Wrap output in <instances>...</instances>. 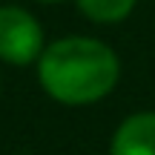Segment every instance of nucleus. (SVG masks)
Segmentation results:
<instances>
[{"instance_id": "nucleus-3", "label": "nucleus", "mask_w": 155, "mask_h": 155, "mask_svg": "<svg viewBox=\"0 0 155 155\" xmlns=\"http://www.w3.org/2000/svg\"><path fill=\"white\" fill-rule=\"evenodd\" d=\"M109 155H155V112H135L115 129Z\"/></svg>"}, {"instance_id": "nucleus-4", "label": "nucleus", "mask_w": 155, "mask_h": 155, "mask_svg": "<svg viewBox=\"0 0 155 155\" xmlns=\"http://www.w3.org/2000/svg\"><path fill=\"white\" fill-rule=\"evenodd\" d=\"M75 3L95 23H121L135 9V0H75Z\"/></svg>"}, {"instance_id": "nucleus-1", "label": "nucleus", "mask_w": 155, "mask_h": 155, "mask_svg": "<svg viewBox=\"0 0 155 155\" xmlns=\"http://www.w3.org/2000/svg\"><path fill=\"white\" fill-rule=\"evenodd\" d=\"M121 63L106 43L95 38H61L38 58V78L46 95L69 106H83L106 98L115 89Z\"/></svg>"}, {"instance_id": "nucleus-2", "label": "nucleus", "mask_w": 155, "mask_h": 155, "mask_svg": "<svg viewBox=\"0 0 155 155\" xmlns=\"http://www.w3.org/2000/svg\"><path fill=\"white\" fill-rule=\"evenodd\" d=\"M43 52V29L20 6H0V61L26 66Z\"/></svg>"}, {"instance_id": "nucleus-5", "label": "nucleus", "mask_w": 155, "mask_h": 155, "mask_svg": "<svg viewBox=\"0 0 155 155\" xmlns=\"http://www.w3.org/2000/svg\"><path fill=\"white\" fill-rule=\"evenodd\" d=\"M43 3H55V0H43Z\"/></svg>"}]
</instances>
